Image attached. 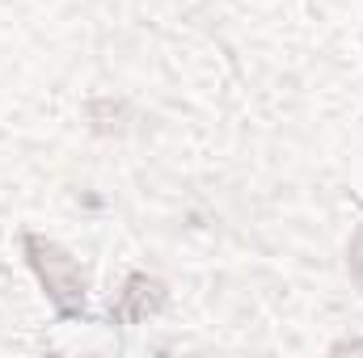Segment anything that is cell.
<instances>
[{"label":"cell","instance_id":"2","mask_svg":"<svg viewBox=\"0 0 363 358\" xmlns=\"http://www.w3.org/2000/svg\"><path fill=\"white\" fill-rule=\"evenodd\" d=\"M165 299H169V291H165L161 278H152V274H131V278L123 282L118 299L110 304V321H114V325H144L148 316H157V312L165 308Z\"/></svg>","mask_w":363,"mask_h":358},{"label":"cell","instance_id":"1","mask_svg":"<svg viewBox=\"0 0 363 358\" xmlns=\"http://www.w3.org/2000/svg\"><path fill=\"white\" fill-rule=\"evenodd\" d=\"M21 249H26L30 270L38 274L47 299L55 304V312L68 316V321L85 316V270L77 266V258L64 245H55L47 236H34V232L21 236Z\"/></svg>","mask_w":363,"mask_h":358},{"label":"cell","instance_id":"4","mask_svg":"<svg viewBox=\"0 0 363 358\" xmlns=\"http://www.w3.org/2000/svg\"><path fill=\"white\" fill-rule=\"evenodd\" d=\"M347 266H351V278L363 287V224H359V232L351 236V258H347Z\"/></svg>","mask_w":363,"mask_h":358},{"label":"cell","instance_id":"3","mask_svg":"<svg viewBox=\"0 0 363 358\" xmlns=\"http://www.w3.org/2000/svg\"><path fill=\"white\" fill-rule=\"evenodd\" d=\"M89 118H93V127L101 131V135H110V131H118L123 122V105H114V101H93L89 105Z\"/></svg>","mask_w":363,"mask_h":358},{"label":"cell","instance_id":"5","mask_svg":"<svg viewBox=\"0 0 363 358\" xmlns=\"http://www.w3.org/2000/svg\"><path fill=\"white\" fill-rule=\"evenodd\" d=\"M342 350H363V342H338V346H334V354H342Z\"/></svg>","mask_w":363,"mask_h":358}]
</instances>
